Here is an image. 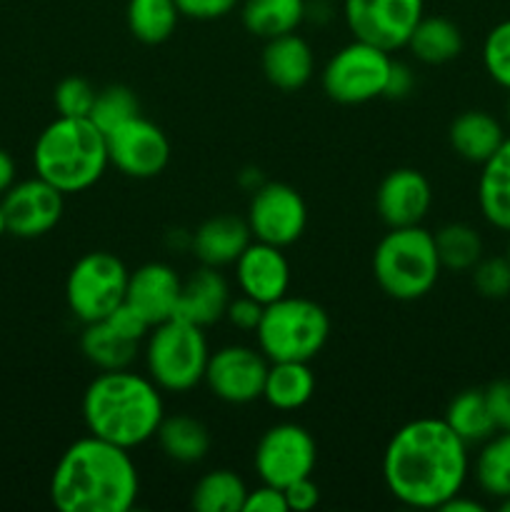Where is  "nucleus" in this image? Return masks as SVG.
Listing matches in <instances>:
<instances>
[{
  "instance_id": "nucleus-1",
  "label": "nucleus",
  "mask_w": 510,
  "mask_h": 512,
  "mask_svg": "<svg viewBox=\"0 0 510 512\" xmlns=\"http://www.w3.org/2000/svg\"><path fill=\"white\" fill-rule=\"evenodd\" d=\"M468 465V443L443 418H418L390 438L383 480L398 503L438 510L463 490Z\"/></svg>"
},
{
  "instance_id": "nucleus-2",
  "label": "nucleus",
  "mask_w": 510,
  "mask_h": 512,
  "mask_svg": "<svg viewBox=\"0 0 510 512\" xmlns=\"http://www.w3.org/2000/svg\"><path fill=\"white\" fill-rule=\"evenodd\" d=\"M138 493L130 450L95 435L75 440L50 478V500L60 512H128Z\"/></svg>"
},
{
  "instance_id": "nucleus-3",
  "label": "nucleus",
  "mask_w": 510,
  "mask_h": 512,
  "mask_svg": "<svg viewBox=\"0 0 510 512\" xmlns=\"http://www.w3.org/2000/svg\"><path fill=\"white\" fill-rule=\"evenodd\" d=\"M165 418L160 388L125 370H103L83 395L85 428L95 438L133 450L155 438Z\"/></svg>"
},
{
  "instance_id": "nucleus-4",
  "label": "nucleus",
  "mask_w": 510,
  "mask_h": 512,
  "mask_svg": "<svg viewBox=\"0 0 510 512\" xmlns=\"http://www.w3.org/2000/svg\"><path fill=\"white\" fill-rule=\"evenodd\" d=\"M33 165L35 175L60 193H83L110 165L108 140L90 118L58 115L35 140Z\"/></svg>"
},
{
  "instance_id": "nucleus-5",
  "label": "nucleus",
  "mask_w": 510,
  "mask_h": 512,
  "mask_svg": "<svg viewBox=\"0 0 510 512\" xmlns=\"http://www.w3.org/2000/svg\"><path fill=\"white\" fill-rule=\"evenodd\" d=\"M435 238L423 225L390 228L373 253V275L388 298L418 300L435 288L440 278Z\"/></svg>"
},
{
  "instance_id": "nucleus-6",
  "label": "nucleus",
  "mask_w": 510,
  "mask_h": 512,
  "mask_svg": "<svg viewBox=\"0 0 510 512\" xmlns=\"http://www.w3.org/2000/svg\"><path fill=\"white\" fill-rule=\"evenodd\" d=\"M255 335L258 350L270 363H310L328 343L330 315L315 300L283 295L275 303L265 305Z\"/></svg>"
},
{
  "instance_id": "nucleus-7",
  "label": "nucleus",
  "mask_w": 510,
  "mask_h": 512,
  "mask_svg": "<svg viewBox=\"0 0 510 512\" xmlns=\"http://www.w3.org/2000/svg\"><path fill=\"white\" fill-rule=\"evenodd\" d=\"M210 348L203 328L170 318L150 328L145 343L148 378L168 393H188L205 380Z\"/></svg>"
},
{
  "instance_id": "nucleus-8",
  "label": "nucleus",
  "mask_w": 510,
  "mask_h": 512,
  "mask_svg": "<svg viewBox=\"0 0 510 512\" xmlns=\"http://www.w3.org/2000/svg\"><path fill=\"white\" fill-rule=\"evenodd\" d=\"M128 268L108 250H93L75 260L65 280V300L80 323L103 320L125 300Z\"/></svg>"
},
{
  "instance_id": "nucleus-9",
  "label": "nucleus",
  "mask_w": 510,
  "mask_h": 512,
  "mask_svg": "<svg viewBox=\"0 0 510 512\" xmlns=\"http://www.w3.org/2000/svg\"><path fill=\"white\" fill-rule=\"evenodd\" d=\"M390 65H393V58L388 50L365 43V40H353L325 63L320 85L325 95L340 105L368 103V100L383 98Z\"/></svg>"
},
{
  "instance_id": "nucleus-10",
  "label": "nucleus",
  "mask_w": 510,
  "mask_h": 512,
  "mask_svg": "<svg viewBox=\"0 0 510 512\" xmlns=\"http://www.w3.org/2000/svg\"><path fill=\"white\" fill-rule=\"evenodd\" d=\"M253 463L260 483L285 490L295 480L313 475L318 463V445L303 425L278 423L260 435Z\"/></svg>"
},
{
  "instance_id": "nucleus-11",
  "label": "nucleus",
  "mask_w": 510,
  "mask_h": 512,
  "mask_svg": "<svg viewBox=\"0 0 510 512\" xmlns=\"http://www.w3.org/2000/svg\"><path fill=\"white\" fill-rule=\"evenodd\" d=\"M425 0H343V18L355 40L395 53L423 18Z\"/></svg>"
},
{
  "instance_id": "nucleus-12",
  "label": "nucleus",
  "mask_w": 510,
  "mask_h": 512,
  "mask_svg": "<svg viewBox=\"0 0 510 512\" xmlns=\"http://www.w3.org/2000/svg\"><path fill=\"white\" fill-rule=\"evenodd\" d=\"M245 220L255 240L288 248L303 238L308 225V205L293 185L263 183L253 190Z\"/></svg>"
},
{
  "instance_id": "nucleus-13",
  "label": "nucleus",
  "mask_w": 510,
  "mask_h": 512,
  "mask_svg": "<svg viewBox=\"0 0 510 512\" xmlns=\"http://www.w3.org/2000/svg\"><path fill=\"white\" fill-rule=\"evenodd\" d=\"M110 165L135 180H148L163 173L170 163V140L153 120L135 115L105 135Z\"/></svg>"
},
{
  "instance_id": "nucleus-14",
  "label": "nucleus",
  "mask_w": 510,
  "mask_h": 512,
  "mask_svg": "<svg viewBox=\"0 0 510 512\" xmlns=\"http://www.w3.org/2000/svg\"><path fill=\"white\" fill-rule=\"evenodd\" d=\"M270 360L245 345H225L210 353L205 380L210 393L228 405H248L263 398Z\"/></svg>"
},
{
  "instance_id": "nucleus-15",
  "label": "nucleus",
  "mask_w": 510,
  "mask_h": 512,
  "mask_svg": "<svg viewBox=\"0 0 510 512\" xmlns=\"http://www.w3.org/2000/svg\"><path fill=\"white\" fill-rule=\"evenodd\" d=\"M63 198L65 193H60L55 185L38 178V175L23 180V183H15L0 200L8 233L25 240L43 238L63 218Z\"/></svg>"
},
{
  "instance_id": "nucleus-16",
  "label": "nucleus",
  "mask_w": 510,
  "mask_h": 512,
  "mask_svg": "<svg viewBox=\"0 0 510 512\" xmlns=\"http://www.w3.org/2000/svg\"><path fill=\"white\" fill-rule=\"evenodd\" d=\"M433 205V188L415 168H395L380 180L375 210L388 228L420 225Z\"/></svg>"
},
{
  "instance_id": "nucleus-17",
  "label": "nucleus",
  "mask_w": 510,
  "mask_h": 512,
  "mask_svg": "<svg viewBox=\"0 0 510 512\" xmlns=\"http://www.w3.org/2000/svg\"><path fill=\"white\" fill-rule=\"evenodd\" d=\"M235 280L240 293L268 305L288 295L290 288V263L283 255V248L253 240L235 260Z\"/></svg>"
},
{
  "instance_id": "nucleus-18",
  "label": "nucleus",
  "mask_w": 510,
  "mask_h": 512,
  "mask_svg": "<svg viewBox=\"0 0 510 512\" xmlns=\"http://www.w3.org/2000/svg\"><path fill=\"white\" fill-rule=\"evenodd\" d=\"M180 285H183V280L178 278V273L170 265L145 263L135 273H130L125 303L135 313L143 315L150 328H153V325L165 323L175 315Z\"/></svg>"
},
{
  "instance_id": "nucleus-19",
  "label": "nucleus",
  "mask_w": 510,
  "mask_h": 512,
  "mask_svg": "<svg viewBox=\"0 0 510 512\" xmlns=\"http://www.w3.org/2000/svg\"><path fill=\"white\" fill-rule=\"evenodd\" d=\"M230 303V288L228 280L218 273V268L203 265L195 270L190 278L183 280L178 295V305H175L173 318L185 320L198 328H210V325L220 323L225 318V310Z\"/></svg>"
},
{
  "instance_id": "nucleus-20",
  "label": "nucleus",
  "mask_w": 510,
  "mask_h": 512,
  "mask_svg": "<svg viewBox=\"0 0 510 512\" xmlns=\"http://www.w3.org/2000/svg\"><path fill=\"white\" fill-rule=\"evenodd\" d=\"M263 73L270 85L285 90V93L305 88L315 73L313 48L308 45V40L295 33L265 40Z\"/></svg>"
},
{
  "instance_id": "nucleus-21",
  "label": "nucleus",
  "mask_w": 510,
  "mask_h": 512,
  "mask_svg": "<svg viewBox=\"0 0 510 512\" xmlns=\"http://www.w3.org/2000/svg\"><path fill=\"white\" fill-rule=\"evenodd\" d=\"M253 243L248 220L235 218V215H213L190 238L195 258L210 268H223L235 265V260L243 255V250Z\"/></svg>"
},
{
  "instance_id": "nucleus-22",
  "label": "nucleus",
  "mask_w": 510,
  "mask_h": 512,
  "mask_svg": "<svg viewBox=\"0 0 510 512\" xmlns=\"http://www.w3.org/2000/svg\"><path fill=\"white\" fill-rule=\"evenodd\" d=\"M450 148L468 163L483 165L503 145V125L485 110H465L450 123Z\"/></svg>"
},
{
  "instance_id": "nucleus-23",
  "label": "nucleus",
  "mask_w": 510,
  "mask_h": 512,
  "mask_svg": "<svg viewBox=\"0 0 510 512\" xmlns=\"http://www.w3.org/2000/svg\"><path fill=\"white\" fill-rule=\"evenodd\" d=\"M478 205L493 228L510 233V138L483 163L478 180Z\"/></svg>"
},
{
  "instance_id": "nucleus-24",
  "label": "nucleus",
  "mask_w": 510,
  "mask_h": 512,
  "mask_svg": "<svg viewBox=\"0 0 510 512\" xmlns=\"http://www.w3.org/2000/svg\"><path fill=\"white\" fill-rule=\"evenodd\" d=\"M315 393V375L308 363L298 360H283V363H270L265 375L263 400L275 410H300L310 403Z\"/></svg>"
},
{
  "instance_id": "nucleus-25",
  "label": "nucleus",
  "mask_w": 510,
  "mask_h": 512,
  "mask_svg": "<svg viewBox=\"0 0 510 512\" xmlns=\"http://www.w3.org/2000/svg\"><path fill=\"white\" fill-rule=\"evenodd\" d=\"M305 3L308 0H245L240 20L255 38H278L300 28L305 20Z\"/></svg>"
},
{
  "instance_id": "nucleus-26",
  "label": "nucleus",
  "mask_w": 510,
  "mask_h": 512,
  "mask_svg": "<svg viewBox=\"0 0 510 512\" xmlns=\"http://www.w3.org/2000/svg\"><path fill=\"white\" fill-rule=\"evenodd\" d=\"M408 48L420 63L443 65L463 53V33L445 15H423L410 35Z\"/></svg>"
},
{
  "instance_id": "nucleus-27",
  "label": "nucleus",
  "mask_w": 510,
  "mask_h": 512,
  "mask_svg": "<svg viewBox=\"0 0 510 512\" xmlns=\"http://www.w3.org/2000/svg\"><path fill=\"white\" fill-rule=\"evenodd\" d=\"M138 345L135 340H128L120 335L108 320H95V323L85 325L83 335H80V350H83L85 360L103 373V370H125L138 355Z\"/></svg>"
},
{
  "instance_id": "nucleus-28",
  "label": "nucleus",
  "mask_w": 510,
  "mask_h": 512,
  "mask_svg": "<svg viewBox=\"0 0 510 512\" xmlns=\"http://www.w3.org/2000/svg\"><path fill=\"white\" fill-rule=\"evenodd\" d=\"M155 438H158V445L165 453V458L175 460L180 465L200 463L210 450L208 428L200 420L190 418V415L163 418Z\"/></svg>"
},
{
  "instance_id": "nucleus-29",
  "label": "nucleus",
  "mask_w": 510,
  "mask_h": 512,
  "mask_svg": "<svg viewBox=\"0 0 510 512\" xmlns=\"http://www.w3.org/2000/svg\"><path fill=\"white\" fill-rule=\"evenodd\" d=\"M443 420L468 445L485 443V440L498 433L493 415H490L488 400H485V390L480 388H468L455 395L448 403Z\"/></svg>"
},
{
  "instance_id": "nucleus-30",
  "label": "nucleus",
  "mask_w": 510,
  "mask_h": 512,
  "mask_svg": "<svg viewBox=\"0 0 510 512\" xmlns=\"http://www.w3.org/2000/svg\"><path fill=\"white\" fill-rule=\"evenodd\" d=\"M183 18L175 0H128L125 20L135 40L145 45H160L175 33Z\"/></svg>"
},
{
  "instance_id": "nucleus-31",
  "label": "nucleus",
  "mask_w": 510,
  "mask_h": 512,
  "mask_svg": "<svg viewBox=\"0 0 510 512\" xmlns=\"http://www.w3.org/2000/svg\"><path fill=\"white\" fill-rule=\"evenodd\" d=\"M248 488L233 470H210L195 483L190 505L198 512H243Z\"/></svg>"
},
{
  "instance_id": "nucleus-32",
  "label": "nucleus",
  "mask_w": 510,
  "mask_h": 512,
  "mask_svg": "<svg viewBox=\"0 0 510 512\" xmlns=\"http://www.w3.org/2000/svg\"><path fill=\"white\" fill-rule=\"evenodd\" d=\"M475 480L490 498H510V433L500 430L485 440L475 460Z\"/></svg>"
},
{
  "instance_id": "nucleus-33",
  "label": "nucleus",
  "mask_w": 510,
  "mask_h": 512,
  "mask_svg": "<svg viewBox=\"0 0 510 512\" xmlns=\"http://www.w3.org/2000/svg\"><path fill=\"white\" fill-rule=\"evenodd\" d=\"M435 250H438L440 265L453 273L473 270L475 263L483 258V238L475 228L465 223L443 225L438 233H433Z\"/></svg>"
},
{
  "instance_id": "nucleus-34",
  "label": "nucleus",
  "mask_w": 510,
  "mask_h": 512,
  "mask_svg": "<svg viewBox=\"0 0 510 512\" xmlns=\"http://www.w3.org/2000/svg\"><path fill=\"white\" fill-rule=\"evenodd\" d=\"M135 115H140V100L128 85H108V88L98 90L93 110H90V120L105 135L118 128V125L133 120Z\"/></svg>"
},
{
  "instance_id": "nucleus-35",
  "label": "nucleus",
  "mask_w": 510,
  "mask_h": 512,
  "mask_svg": "<svg viewBox=\"0 0 510 512\" xmlns=\"http://www.w3.org/2000/svg\"><path fill=\"white\" fill-rule=\"evenodd\" d=\"M95 95H98V90L88 80L78 78V75H70V78L58 83V88L53 93V103L58 115H63V118H90Z\"/></svg>"
},
{
  "instance_id": "nucleus-36",
  "label": "nucleus",
  "mask_w": 510,
  "mask_h": 512,
  "mask_svg": "<svg viewBox=\"0 0 510 512\" xmlns=\"http://www.w3.org/2000/svg\"><path fill=\"white\" fill-rule=\"evenodd\" d=\"M483 65L500 88L510 90V20L495 25L483 45Z\"/></svg>"
},
{
  "instance_id": "nucleus-37",
  "label": "nucleus",
  "mask_w": 510,
  "mask_h": 512,
  "mask_svg": "<svg viewBox=\"0 0 510 512\" xmlns=\"http://www.w3.org/2000/svg\"><path fill=\"white\" fill-rule=\"evenodd\" d=\"M473 285L483 298L500 300L510 295V260L480 258L473 268Z\"/></svg>"
},
{
  "instance_id": "nucleus-38",
  "label": "nucleus",
  "mask_w": 510,
  "mask_h": 512,
  "mask_svg": "<svg viewBox=\"0 0 510 512\" xmlns=\"http://www.w3.org/2000/svg\"><path fill=\"white\" fill-rule=\"evenodd\" d=\"M240 0H175L180 15L190 20H218L233 13Z\"/></svg>"
},
{
  "instance_id": "nucleus-39",
  "label": "nucleus",
  "mask_w": 510,
  "mask_h": 512,
  "mask_svg": "<svg viewBox=\"0 0 510 512\" xmlns=\"http://www.w3.org/2000/svg\"><path fill=\"white\" fill-rule=\"evenodd\" d=\"M243 512H290L288 500H285V490L268 483H263L255 490H248Z\"/></svg>"
},
{
  "instance_id": "nucleus-40",
  "label": "nucleus",
  "mask_w": 510,
  "mask_h": 512,
  "mask_svg": "<svg viewBox=\"0 0 510 512\" xmlns=\"http://www.w3.org/2000/svg\"><path fill=\"white\" fill-rule=\"evenodd\" d=\"M263 308L258 300L248 298V295H240V298H230L228 310H225V318L230 320V325H235L238 330H255L258 328L260 318H263Z\"/></svg>"
},
{
  "instance_id": "nucleus-41",
  "label": "nucleus",
  "mask_w": 510,
  "mask_h": 512,
  "mask_svg": "<svg viewBox=\"0 0 510 512\" xmlns=\"http://www.w3.org/2000/svg\"><path fill=\"white\" fill-rule=\"evenodd\" d=\"M490 415L495 420V428L510 433V380H495L485 388Z\"/></svg>"
},
{
  "instance_id": "nucleus-42",
  "label": "nucleus",
  "mask_w": 510,
  "mask_h": 512,
  "mask_svg": "<svg viewBox=\"0 0 510 512\" xmlns=\"http://www.w3.org/2000/svg\"><path fill=\"white\" fill-rule=\"evenodd\" d=\"M285 500H288V510L295 512H310L318 508L320 488L313 483V475L303 480H295L293 485H288V488H285Z\"/></svg>"
},
{
  "instance_id": "nucleus-43",
  "label": "nucleus",
  "mask_w": 510,
  "mask_h": 512,
  "mask_svg": "<svg viewBox=\"0 0 510 512\" xmlns=\"http://www.w3.org/2000/svg\"><path fill=\"white\" fill-rule=\"evenodd\" d=\"M413 85H415L413 70H410L405 63L393 60V65H390V73H388V83H385L383 98H395V100L405 98V95H410Z\"/></svg>"
},
{
  "instance_id": "nucleus-44",
  "label": "nucleus",
  "mask_w": 510,
  "mask_h": 512,
  "mask_svg": "<svg viewBox=\"0 0 510 512\" xmlns=\"http://www.w3.org/2000/svg\"><path fill=\"white\" fill-rule=\"evenodd\" d=\"M15 185V160L8 150L0 148V198Z\"/></svg>"
},
{
  "instance_id": "nucleus-45",
  "label": "nucleus",
  "mask_w": 510,
  "mask_h": 512,
  "mask_svg": "<svg viewBox=\"0 0 510 512\" xmlns=\"http://www.w3.org/2000/svg\"><path fill=\"white\" fill-rule=\"evenodd\" d=\"M438 510H443V512H483L485 508L478 503V500L463 498V493H458V495H453L450 500H445Z\"/></svg>"
},
{
  "instance_id": "nucleus-46",
  "label": "nucleus",
  "mask_w": 510,
  "mask_h": 512,
  "mask_svg": "<svg viewBox=\"0 0 510 512\" xmlns=\"http://www.w3.org/2000/svg\"><path fill=\"white\" fill-rule=\"evenodd\" d=\"M8 233V223H5V213H3V205H0V238Z\"/></svg>"
},
{
  "instance_id": "nucleus-47",
  "label": "nucleus",
  "mask_w": 510,
  "mask_h": 512,
  "mask_svg": "<svg viewBox=\"0 0 510 512\" xmlns=\"http://www.w3.org/2000/svg\"><path fill=\"white\" fill-rule=\"evenodd\" d=\"M500 510H503V512H510V498H505L503 503H500Z\"/></svg>"
},
{
  "instance_id": "nucleus-48",
  "label": "nucleus",
  "mask_w": 510,
  "mask_h": 512,
  "mask_svg": "<svg viewBox=\"0 0 510 512\" xmlns=\"http://www.w3.org/2000/svg\"><path fill=\"white\" fill-rule=\"evenodd\" d=\"M508 120H510V100H508Z\"/></svg>"
},
{
  "instance_id": "nucleus-49",
  "label": "nucleus",
  "mask_w": 510,
  "mask_h": 512,
  "mask_svg": "<svg viewBox=\"0 0 510 512\" xmlns=\"http://www.w3.org/2000/svg\"><path fill=\"white\" fill-rule=\"evenodd\" d=\"M508 260H510V243H508Z\"/></svg>"
}]
</instances>
